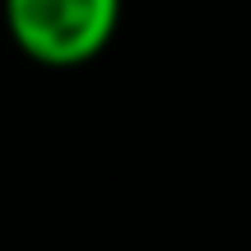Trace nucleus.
Returning <instances> with one entry per match:
<instances>
[{
    "mask_svg": "<svg viewBox=\"0 0 251 251\" xmlns=\"http://www.w3.org/2000/svg\"><path fill=\"white\" fill-rule=\"evenodd\" d=\"M5 33L28 61L75 70L98 61L121 28V0H0Z\"/></svg>",
    "mask_w": 251,
    "mask_h": 251,
    "instance_id": "obj_1",
    "label": "nucleus"
}]
</instances>
